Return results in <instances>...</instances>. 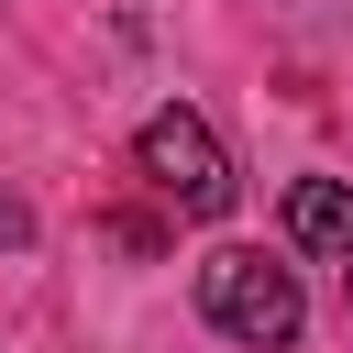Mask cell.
Masks as SVG:
<instances>
[{
	"label": "cell",
	"instance_id": "1",
	"mask_svg": "<svg viewBox=\"0 0 353 353\" xmlns=\"http://www.w3.org/2000/svg\"><path fill=\"white\" fill-rule=\"evenodd\" d=\"M132 165H143V188H154L165 210H188V221H221V210L243 199V176H232L221 132H210V121H199L188 99L143 110V132H132Z\"/></svg>",
	"mask_w": 353,
	"mask_h": 353
},
{
	"label": "cell",
	"instance_id": "4",
	"mask_svg": "<svg viewBox=\"0 0 353 353\" xmlns=\"http://www.w3.org/2000/svg\"><path fill=\"white\" fill-rule=\"evenodd\" d=\"M22 243H33V210H22L11 188H0V254H22Z\"/></svg>",
	"mask_w": 353,
	"mask_h": 353
},
{
	"label": "cell",
	"instance_id": "5",
	"mask_svg": "<svg viewBox=\"0 0 353 353\" xmlns=\"http://www.w3.org/2000/svg\"><path fill=\"white\" fill-rule=\"evenodd\" d=\"M342 309H353V254H342Z\"/></svg>",
	"mask_w": 353,
	"mask_h": 353
},
{
	"label": "cell",
	"instance_id": "3",
	"mask_svg": "<svg viewBox=\"0 0 353 353\" xmlns=\"http://www.w3.org/2000/svg\"><path fill=\"white\" fill-rule=\"evenodd\" d=\"M287 243L298 254H353V176H298L287 188Z\"/></svg>",
	"mask_w": 353,
	"mask_h": 353
},
{
	"label": "cell",
	"instance_id": "2",
	"mask_svg": "<svg viewBox=\"0 0 353 353\" xmlns=\"http://www.w3.org/2000/svg\"><path fill=\"white\" fill-rule=\"evenodd\" d=\"M199 309H210V331H232V342H254V353H287L298 320H309L298 276H287L276 254H254V243L199 254Z\"/></svg>",
	"mask_w": 353,
	"mask_h": 353
}]
</instances>
